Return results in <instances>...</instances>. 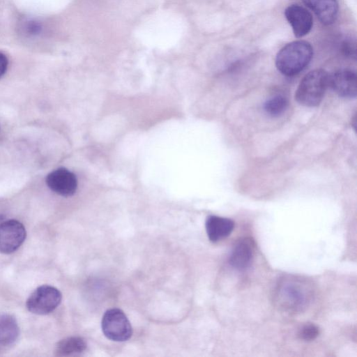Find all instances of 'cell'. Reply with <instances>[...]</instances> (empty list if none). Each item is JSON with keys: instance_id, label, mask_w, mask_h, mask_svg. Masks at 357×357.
<instances>
[{"instance_id": "obj_3", "label": "cell", "mask_w": 357, "mask_h": 357, "mask_svg": "<svg viewBox=\"0 0 357 357\" xmlns=\"http://www.w3.org/2000/svg\"><path fill=\"white\" fill-rule=\"evenodd\" d=\"M329 74L322 69L309 72L301 81L295 93L296 101L305 107L318 105L328 87Z\"/></svg>"}, {"instance_id": "obj_11", "label": "cell", "mask_w": 357, "mask_h": 357, "mask_svg": "<svg viewBox=\"0 0 357 357\" xmlns=\"http://www.w3.org/2000/svg\"><path fill=\"white\" fill-rule=\"evenodd\" d=\"M318 17L319 21L329 25L335 22L338 15L337 0H303Z\"/></svg>"}, {"instance_id": "obj_7", "label": "cell", "mask_w": 357, "mask_h": 357, "mask_svg": "<svg viewBox=\"0 0 357 357\" xmlns=\"http://www.w3.org/2000/svg\"><path fill=\"white\" fill-rule=\"evenodd\" d=\"M45 181L50 190L63 197L73 195L77 188L75 175L63 167L51 172Z\"/></svg>"}, {"instance_id": "obj_6", "label": "cell", "mask_w": 357, "mask_h": 357, "mask_svg": "<svg viewBox=\"0 0 357 357\" xmlns=\"http://www.w3.org/2000/svg\"><path fill=\"white\" fill-rule=\"evenodd\" d=\"M26 238L24 225L16 220L0 224V252L10 254L17 250Z\"/></svg>"}, {"instance_id": "obj_13", "label": "cell", "mask_w": 357, "mask_h": 357, "mask_svg": "<svg viewBox=\"0 0 357 357\" xmlns=\"http://www.w3.org/2000/svg\"><path fill=\"white\" fill-rule=\"evenodd\" d=\"M20 333L17 322L9 314L0 312V347L12 345L17 340Z\"/></svg>"}, {"instance_id": "obj_14", "label": "cell", "mask_w": 357, "mask_h": 357, "mask_svg": "<svg viewBox=\"0 0 357 357\" xmlns=\"http://www.w3.org/2000/svg\"><path fill=\"white\" fill-rule=\"evenodd\" d=\"M86 348V343L82 337H70L59 342L54 352L57 356H68L80 354Z\"/></svg>"}, {"instance_id": "obj_15", "label": "cell", "mask_w": 357, "mask_h": 357, "mask_svg": "<svg viewBox=\"0 0 357 357\" xmlns=\"http://www.w3.org/2000/svg\"><path fill=\"white\" fill-rule=\"evenodd\" d=\"M288 107L287 99L282 96H275L267 100L264 105L265 112L271 116H279Z\"/></svg>"}, {"instance_id": "obj_12", "label": "cell", "mask_w": 357, "mask_h": 357, "mask_svg": "<svg viewBox=\"0 0 357 357\" xmlns=\"http://www.w3.org/2000/svg\"><path fill=\"white\" fill-rule=\"evenodd\" d=\"M208 239L213 243L229 236L234 228V222L227 218L209 215L205 223Z\"/></svg>"}, {"instance_id": "obj_1", "label": "cell", "mask_w": 357, "mask_h": 357, "mask_svg": "<svg viewBox=\"0 0 357 357\" xmlns=\"http://www.w3.org/2000/svg\"><path fill=\"white\" fill-rule=\"evenodd\" d=\"M312 297V287L305 279L287 276L277 284L275 301L277 305L287 312H301L309 305Z\"/></svg>"}, {"instance_id": "obj_5", "label": "cell", "mask_w": 357, "mask_h": 357, "mask_svg": "<svg viewBox=\"0 0 357 357\" xmlns=\"http://www.w3.org/2000/svg\"><path fill=\"white\" fill-rule=\"evenodd\" d=\"M61 301V294L55 287L42 285L26 301V307L32 313L47 314L54 310Z\"/></svg>"}, {"instance_id": "obj_4", "label": "cell", "mask_w": 357, "mask_h": 357, "mask_svg": "<svg viewBox=\"0 0 357 357\" xmlns=\"http://www.w3.org/2000/svg\"><path fill=\"white\" fill-rule=\"evenodd\" d=\"M102 330L109 340L122 342L132 335V326L124 312L118 308L107 310L102 319Z\"/></svg>"}, {"instance_id": "obj_10", "label": "cell", "mask_w": 357, "mask_h": 357, "mask_svg": "<svg viewBox=\"0 0 357 357\" xmlns=\"http://www.w3.org/2000/svg\"><path fill=\"white\" fill-rule=\"evenodd\" d=\"M253 253L252 241L248 238H241L234 244L229 257V264L234 269L243 271L250 266Z\"/></svg>"}, {"instance_id": "obj_8", "label": "cell", "mask_w": 357, "mask_h": 357, "mask_svg": "<svg viewBox=\"0 0 357 357\" xmlns=\"http://www.w3.org/2000/svg\"><path fill=\"white\" fill-rule=\"evenodd\" d=\"M284 15L296 38H302L311 31L313 17L310 11L303 6L291 4L284 10Z\"/></svg>"}, {"instance_id": "obj_16", "label": "cell", "mask_w": 357, "mask_h": 357, "mask_svg": "<svg viewBox=\"0 0 357 357\" xmlns=\"http://www.w3.org/2000/svg\"><path fill=\"white\" fill-rule=\"evenodd\" d=\"M319 335V328L314 324L308 323L303 325L299 330L298 335L305 341L314 340Z\"/></svg>"}, {"instance_id": "obj_18", "label": "cell", "mask_w": 357, "mask_h": 357, "mask_svg": "<svg viewBox=\"0 0 357 357\" xmlns=\"http://www.w3.org/2000/svg\"><path fill=\"white\" fill-rule=\"evenodd\" d=\"M8 61L6 56L0 52V79L4 75L7 70Z\"/></svg>"}, {"instance_id": "obj_2", "label": "cell", "mask_w": 357, "mask_h": 357, "mask_svg": "<svg viewBox=\"0 0 357 357\" xmlns=\"http://www.w3.org/2000/svg\"><path fill=\"white\" fill-rule=\"evenodd\" d=\"M313 56L311 44L305 40L291 42L282 47L275 58L278 70L286 76L298 74L310 63Z\"/></svg>"}, {"instance_id": "obj_17", "label": "cell", "mask_w": 357, "mask_h": 357, "mask_svg": "<svg viewBox=\"0 0 357 357\" xmlns=\"http://www.w3.org/2000/svg\"><path fill=\"white\" fill-rule=\"evenodd\" d=\"M41 25L34 20H28L23 23L22 29L29 36L38 35L41 31Z\"/></svg>"}, {"instance_id": "obj_9", "label": "cell", "mask_w": 357, "mask_h": 357, "mask_svg": "<svg viewBox=\"0 0 357 357\" xmlns=\"http://www.w3.org/2000/svg\"><path fill=\"white\" fill-rule=\"evenodd\" d=\"M356 74L351 70H339L328 77V86L344 98H355L357 92Z\"/></svg>"}]
</instances>
